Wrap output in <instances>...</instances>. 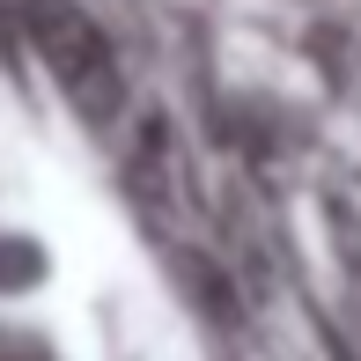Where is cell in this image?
I'll return each instance as SVG.
<instances>
[{"mask_svg":"<svg viewBox=\"0 0 361 361\" xmlns=\"http://www.w3.org/2000/svg\"><path fill=\"white\" fill-rule=\"evenodd\" d=\"M30 37H37L44 67L67 81V89H74L89 111L111 104V52H104V37L81 23L67 0H37V15H30Z\"/></svg>","mask_w":361,"mask_h":361,"instance_id":"obj_1","label":"cell"}]
</instances>
